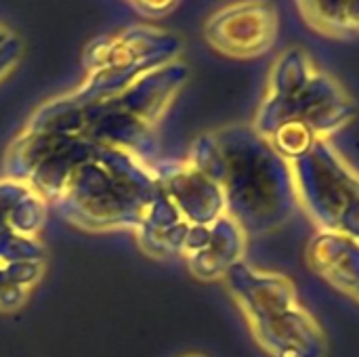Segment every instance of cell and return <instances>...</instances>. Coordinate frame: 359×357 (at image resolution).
<instances>
[{"instance_id":"277c9868","label":"cell","mask_w":359,"mask_h":357,"mask_svg":"<svg viewBox=\"0 0 359 357\" xmlns=\"http://www.w3.org/2000/svg\"><path fill=\"white\" fill-rule=\"evenodd\" d=\"M130 2L141 13H145L149 17H158V15H166L179 0H130Z\"/></svg>"},{"instance_id":"6da1fadb","label":"cell","mask_w":359,"mask_h":357,"mask_svg":"<svg viewBox=\"0 0 359 357\" xmlns=\"http://www.w3.org/2000/svg\"><path fill=\"white\" fill-rule=\"evenodd\" d=\"M278 34V13L269 0H236L204 23L206 42L231 59H252L267 53Z\"/></svg>"},{"instance_id":"5b68a950","label":"cell","mask_w":359,"mask_h":357,"mask_svg":"<svg viewBox=\"0 0 359 357\" xmlns=\"http://www.w3.org/2000/svg\"><path fill=\"white\" fill-rule=\"evenodd\" d=\"M8 36H11V29H8V27H6L4 23H0V44H2V42H4V40L8 38Z\"/></svg>"},{"instance_id":"7a4b0ae2","label":"cell","mask_w":359,"mask_h":357,"mask_svg":"<svg viewBox=\"0 0 359 357\" xmlns=\"http://www.w3.org/2000/svg\"><path fill=\"white\" fill-rule=\"evenodd\" d=\"M189 76L187 63L181 59H172L158 67L143 72L120 97L111 99V103L147 124L158 122V118L168 109L175 95L181 90Z\"/></svg>"},{"instance_id":"3957f363","label":"cell","mask_w":359,"mask_h":357,"mask_svg":"<svg viewBox=\"0 0 359 357\" xmlns=\"http://www.w3.org/2000/svg\"><path fill=\"white\" fill-rule=\"evenodd\" d=\"M21 53H23V42L15 34H11L0 44V80L17 65V61L21 59Z\"/></svg>"}]
</instances>
